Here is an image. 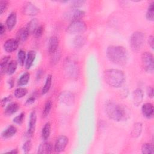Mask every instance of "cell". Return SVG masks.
I'll return each instance as SVG.
<instances>
[{
  "label": "cell",
  "instance_id": "cell-1",
  "mask_svg": "<svg viewBox=\"0 0 154 154\" xmlns=\"http://www.w3.org/2000/svg\"><path fill=\"white\" fill-rule=\"evenodd\" d=\"M105 111L109 119L116 122L125 120L129 117V110L126 107L113 102L106 104Z\"/></svg>",
  "mask_w": 154,
  "mask_h": 154
},
{
  "label": "cell",
  "instance_id": "cell-2",
  "mask_svg": "<svg viewBox=\"0 0 154 154\" xmlns=\"http://www.w3.org/2000/svg\"><path fill=\"white\" fill-rule=\"evenodd\" d=\"M106 56L113 63L124 66L128 60L127 50L121 46H109L106 49Z\"/></svg>",
  "mask_w": 154,
  "mask_h": 154
},
{
  "label": "cell",
  "instance_id": "cell-3",
  "mask_svg": "<svg viewBox=\"0 0 154 154\" xmlns=\"http://www.w3.org/2000/svg\"><path fill=\"white\" fill-rule=\"evenodd\" d=\"M105 82L113 87H120L125 82V76L123 71L116 69L106 70L103 73Z\"/></svg>",
  "mask_w": 154,
  "mask_h": 154
},
{
  "label": "cell",
  "instance_id": "cell-4",
  "mask_svg": "<svg viewBox=\"0 0 154 154\" xmlns=\"http://www.w3.org/2000/svg\"><path fill=\"white\" fill-rule=\"evenodd\" d=\"M145 41V35L141 31H135L131 36L130 45L131 49L135 52L140 51Z\"/></svg>",
  "mask_w": 154,
  "mask_h": 154
},
{
  "label": "cell",
  "instance_id": "cell-5",
  "mask_svg": "<svg viewBox=\"0 0 154 154\" xmlns=\"http://www.w3.org/2000/svg\"><path fill=\"white\" fill-rule=\"evenodd\" d=\"M64 70L69 78L74 79L78 76V66L74 61L70 59H67L64 62Z\"/></svg>",
  "mask_w": 154,
  "mask_h": 154
},
{
  "label": "cell",
  "instance_id": "cell-6",
  "mask_svg": "<svg viewBox=\"0 0 154 154\" xmlns=\"http://www.w3.org/2000/svg\"><path fill=\"white\" fill-rule=\"evenodd\" d=\"M153 55L149 52H144L141 55V63L144 70L147 73H153L154 69Z\"/></svg>",
  "mask_w": 154,
  "mask_h": 154
},
{
  "label": "cell",
  "instance_id": "cell-7",
  "mask_svg": "<svg viewBox=\"0 0 154 154\" xmlns=\"http://www.w3.org/2000/svg\"><path fill=\"white\" fill-rule=\"evenodd\" d=\"M86 29L85 23L83 21L79 20L72 22L67 27L66 31L69 34H81L84 32Z\"/></svg>",
  "mask_w": 154,
  "mask_h": 154
},
{
  "label": "cell",
  "instance_id": "cell-8",
  "mask_svg": "<svg viewBox=\"0 0 154 154\" xmlns=\"http://www.w3.org/2000/svg\"><path fill=\"white\" fill-rule=\"evenodd\" d=\"M84 14L85 13L84 11L78 10L77 8H73L66 11L64 14V17L66 20L73 22L80 20L84 16Z\"/></svg>",
  "mask_w": 154,
  "mask_h": 154
},
{
  "label": "cell",
  "instance_id": "cell-9",
  "mask_svg": "<svg viewBox=\"0 0 154 154\" xmlns=\"http://www.w3.org/2000/svg\"><path fill=\"white\" fill-rule=\"evenodd\" d=\"M69 142L68 138L65 135L59 136L55 143L54 150L56 152H61L63 151L67 146Z\"/></svg>",
  "mask_w": 154,
  "mask_h": 154
},
{
  "label": "cell",
  "instance_id": "cell-10",
  "mask_svg": "<svg viewBox=\"0 0 154 154\" xmlns=\"http://www.w3.org/2000/svg\"><path fill=\"white\" fill-rule=\"evenodd\" d=\"M39 12V9L31 2H27L23 8V13L27 16H35Z\"/></svg>",
  "mask_w": 154,
  "mask_h": 154
},
{
  "label": "cell",
  "instance_id": "cell-11",
  "mask_svg": "<svg viewBox=\"0 0 154 154\" xmlns=\"http://www.w3.org/2000/svg\"><path fill=\"white\" fill-rule=\"evenodd\" d=\"M19 43V42L16 39H8L4 42L3 47L6 52L10 53L17 49Z\"/></svg>",
  "mask_w": 154,
  "mask_h": 154
},
{
  "label": "cell",
  "instance_id": "cell-12",
  "mask_svg": "<svg viewBox=\"0 0 154 154\" xmlns=\"http://www.w3.org/2000/svg\"><path fill=\"white\" fill-rule=\"evenodd\" d=\"M59 40L56 36H52L50 37L48 41V50L49 54L52 55L55 53L58 49Z\"/></svg>",
  "mask_w": 154,
  "mask_h": 154
},
{
  "label": "cell",
  "instance_id": "cell-13",
  "mask_svg": "<svg viewBox=\"0 0 154 154\" xmlns=\"http://www.w3.org/2000/svg\"><path fill=\"white\" fill-rule=\"evenodd\" d=\"M37 120V115L35 111H32L29 116V120L28 123V135L29 136H31L35 130V125Z\"/></svg>",
  "mask_w": 154,
  "mask_h": 154
},
{
  "label": "cell",
  "instance_id": "cell-14",
  "mask_svg": "<svg viewBox=\"0 0 154 154\" xmlns=\"http://www.w3.org/2000/svg\"><path fill=\"white\" fill-rule=\"evenodd\" d=\"M144 93L141 88H136L132 93V100L134 105L138 106L143 100Z\"/></svg>",
  "mask_w": 154,
  "mask_h": 154
},
{
  "label": "cell",
  "instance_id": "cell-15",
  "mask_svg": "<svg viewBox=\"0 0 154 154\" xmlns=\"http://www.w3.org/2000/svg\"><path fill=\"white\" fill-rule=\"evenodd\" d=\"M153 106L150 103H146L142 106L141 111L143 115L147 119H150L153 117Z\"/></svg>",
  "mask_w": 154,
  "mask_h": 154
},
{
  "label": "cell",
  "instance_id": "cell-16",
  "mask_svg": "<svg viewBox=\"0 0 154 154\" xmlns=\"http://www.w3.org/2000/svg\"><path fill=\"white\" fill-rule=\"evenodd\" d=\"M17 21L16 13L14 11L11 12L6 20V25L9 30H11L16 25Z\"/></svg>",
  "mask_w": 154,
  "mask_h": 154
},
{
  "label": "cell",
  "instance_id": "cell-17",
  "mask_svg": "<svg viewBox=\"0 0 154 154\" xmlns=\"http://www.w3.org/2000/svg\"><path fill=\"white\" fill-rule=\"evenodd\" d=\"M19 108V105L16 102H11L9 103L4 109V114L5 116H11L16 113Z\"/></svg>",
  "mask_w": 154,
  "mask_h": 154
},
{
  "label": "cell",
  "instance_id": "cell-18",
  "mask_svg": "<svg viewBox=\"0 0 154 154\" xmlns=\"http://www.w3.org/2000/svg\"><path fill=\"white\" fill-rule=\"evenodd\" d=\"M16 132H17L16 128L13 125H10L2 132L1 137L4 139L9 138L13 137L14 135H15Z\"/></svg>",
  "mask_w": 154,
  "mask_h": 154
},
{
  "label": "cell",
  "instance_id": "cell-19",
  "mask_svg": "<svg viewBox=\"0 0 154 154\" xmlns=\"http://www.w3.org/2000/svg\"><path fill=\"white\" fill-rule=\"evenodd\" d=\"M29 35V34L26 28H22L17 32L16 40L19 42V43L23 42L27 40Z\"/></svg>",
  "mask_w": 154,
  "mask_h": 154
},
{
  "label": "cell",
  "instance_id": "cell-20",
  "mask_svg": "<svg viewBox=\"0 0 154 154\" xmlns=\"http://www.w3.org/2000/svg\"><path fill=\"white\" fill-rule=\"evenodd\" d=\"M60 99L64 103L69 105L73 102L74 97L71 93L69 91H64L60 96Z\"/></svg>",
  "mask_w": 154,
  "mask_h": 154
},
{
  "label": "cell",
  "instance_id": "cell-21",
  "mask_svg": "<svg viewBox=\"0 0 154 154\" xmlns=\"http://www.w3.org/2000/svg\"><path fill=\"white\" fill-rule=\"evenodd\" d=\"M36 57V52L33 50H31L28 52L25 61V67L27 69H29L32 66L34 61Z\"/></svg>",
  "mask_w": 154,
  "mask_h": 154
},
{
  "label": "cell",
  "instance_id": "cell-22",
  "mask_svg": "<svg viewBox=\"0 0 154 154\" xmlns=\"http://www.w3.org/2000/svg\"><path fill=\"white\" fill-rule=\"evenodd\" d=\"M52 146L51 145V143H47V142H45L42 143L38 148V150H37V153H50L52 152Z\"/></svg>",
  "mask_w": 154,
  "mask_h": 154
},
{
  "label": "cell",
  "instance_id": "cell-23",
  "mask_svg": "<svg viewBox=\"0 0 154 154\" xmlns=\"http://www.w3.org/2000/svg\"><path fill=\"white\" fill-rule=\"evenodd\" d=\"M38 26H39L38 21L37 20V19H33L28 22L26 28V29H27L29 34H33L34 31L36 30V29Z\"/></svg>",
  "mask_w": 154,
  "mask_h": 154
},
{
  "label": "cell",
  "instance_id": "cell-24",
  "mask_svg": "<svg viewBox=\"0 0 154 154\" xmlns=\"http://www.w3.org/2000/svg\"><path fill=\"white\" fill-rule=\"evenodd\" d=\"M142 131V124L141 123H136L134 124L131 131V135L134 138L138 137Z\"/></svg>",
  "mask_w": 154,
  "mask_h": 154
},
{
  "label": "cell",
  "instance_id": "cell-25",
  "mask_svg": "<svg viewBox=\"0 0 154 154\" xmlns=\"http://www.w3.org/2000/svg\"><path fill=\"white\" fill-rule=\"evenodd\" d=\"M10 59V56H4L2 58L1 60V63H0V66H1V73H4L5 72H7V69L8 65V63Z\"/></svg>",
  "mask_w": 154,
  "mask_h": 154
},
{
  "label": "cell",
  "instance_id": "cell-26",
  "mask_svg": "<svg viewBox=\"0 0 154 154\" xmlns=\"http://www.w3.org/2000/svg\"><path fill=\"white\" fill-rule=\"evenodd\" d=\"M30 78V75L28 72H25L22 74L19 78L17 81V85L19 86H23L26 85L28 83V81Z\"/></svg>",
  "mask_w": 154,
  "mask_h": 154
},
{
  "label": "cell",
  "instance_id": "cell-27",
  "mask_svg": "<svg viewBox=\"0 0 154 154\" xmlns=\"http://www.w3.org/2000/svg\"><path fill=\"white\" fill-rule=\"evenodd\" d=\"M52 84V76L51 75H48L45 85L42 90V94H46L50 90Z\"/></svg>",
  "mask_w": 154,
  "mask_h": 154
},
{
  "label": "cell",
  "instance_id": "cell-28",
  "mask_svg": "<svg viewBox=\"0 0 154 154\" xmlns=\"http://www.w3.org/2000/svg\"><path fill=\"white\" fill-rule=\"evenodd\" d=\"M50 133H51V125H50V123L48 122L44 125V126L42 128V138L44 140H46L49 138L50 135Z\"/></svg>",
  "mask_w": 154,
  "mask_h": 154
},
{
  "label": "cell",
  "instance_id": "cell-29",
  "mask_svg": "<svg viewBox=\"0 0 154 154\" xmlns=\"http://www.w3.org/2000/svg\"><path fill=\"white\" fill-rule=\"evenodd\" d=\"M154 2H152L149 4L148 7L146 17V19L149 21H153L154 20Z\"/></svg>",
  "mask_w": 154,
  "mask_h": 154
},
{
  "label": "cell",
  "instance_id": "cell-30",
  "mask_svg": "<svg viewBox=\"0 0 154 154\" xmlns=\"http://www.w3.org/2000/svg\"><path fill=\"white\" fill-rule=\"evenodd\" d=\"M27 93H28V90L26 88L23 87H19L14 90V95L15 97L19 99L25 96L27 94Z\"/></svg>",
  "mask_w": 154,
  "mask_h": 154
},
{
  "label": "cell",
  "instance_id": "cell-31",
  "mask_svg": "<svg viewBox=\"0 0 154 154\" xmlns=\"http://www.w3.org/2000/svg\"><path fill=\"white\" fill-rule=\"evenodd\" d=\"M85 43V38L82 35L76 36L73 40V44L76 48L82 47Z\"/></svg>",
  "mask_w": 154,
  "mask_h": 154
},
{
  "label": "cell",
  "instance_id": "cell-32",
  "mask_svg": "<svg viewBox=\"0 0 154 154\" xmlns=\"http://www.w3.org/2000/svg\"><path fill=\"white\" fill-rule=\"evenodd\" d=\"M16 69H17V63L16 61L12 60L10 61L8 65L6 72L8 75H11L16 72Z\"/></svg>",
  "mask_w": 154,
  "mask_h": 154
},
{
  "label": "cell",
  "instance_id": "cell-33",
  "mask_svg": "<svg viewBox=\"0 0 154 154\" xmlns=\"http://www.w3.org/2000/svg\"><path fill=\"white\" fill-rule=\"evenodd\" d=\"M26 56L25 51L22 49H20L17 54V61L21 66L24 65V63H25V61H26Z\"/></svg>",
  "mask_w": 154,
  "mask_h": 154
},
{
  "label": "cell",
  "instance_id": "cell-34",
  "mask_svg": "<svg viewBox=\"0 0 154 154\" xmlns=\"http://www.w3.org/2000/svg\"><path fill=\"white\" fill-rule=\"evenodd\" d=\"M141 152L143 153H151L153 154L154 153L153 146L149 143H145L141 147Z\"/></svg>",
  "mask_w": 154,
  "mask_h": 154
},
{
  "label": "cell",
  "instance_id": "cell-35",
  "mask_svg": "<svg viewBox=\"0 0 154 154\" xmlns=\"http://www.w3.org/2000/svg\"><path fill=\"white\" fill-rule=\"evenodd\" d=\"M52 103L51 100H48L45 103L44 108L43 109V113H42V116L43 117H46L49 114L50 111L52 108Z\"/></svg>",
  "mask_w": 154,
  "mask_h": 154
},
{
  "label": "cell",
  "instance_id": "cell-36",
  "mask_svg": "<svg viewBox=\"0 0 154 154\" xmlns=\"http://www.w3.org/2000/svg\"><path fill=\"white\" fill-rule=\"evenodd\" d=\"M24 118H25V113L22 112L13 119V122L17 125H21L23 122Z\"/></svg>",
  "mask_w": 154,
  "mask_h": 154
},
{
  "label": "cell",
  "instance_id": "cell-37",
  "mask_svg": "<svg viewBox=\"0 0 154 154\" xmlns=\"http://www.w3.org/2000/svg\"><path fill=\"white\" fill-rule=\"evenodd\" d=\"M60 52L58 51V49L55 53L52 54V57L51 58V63L54 64L57 63L60 58Z\"/></svg>",
  "mask_w": 154,
  "mask_h": 154
},
{
  "label": "cell",
  "instance_id": "cell-38",
  "mask_svg": "<svg viewBox=\"0 0 154 154\" xmlns=\"http://www.w3.org/2000/svg\"><path fill=\"white\" fill-rule=\"evenodd\" d=\"M32 147V143L30 140H27L25 142V143L23 145L22 149L25 153H28L29 152Z\"/></svg>",
  "mask_w": 154,
  "mask_h": 154
},
{
  "label": "cell",
  "instance_id": "cell-39",
  "mask_svg": "<svg viewBox=\"0 0 154 154\" xmlns=\"http://www.w3.org/2000/svg\"><path fill=\"white\" fill-rule=\"evenodd\" d=\"M43 31H44L43 27L42 26H39L36 29V30L34 31V32L33 34V35L35 38H39V37H40L42 35Z\"/></svg>",
  "mask_w": 154,
  "mask_h": 154
},
{
  "label": "cell",
  "instance_id": "cell-40",
  "mask_svg": "<svg viewBox=\"0 0 154 154\" xmlns=\"http://www.w3.org/2000/svg\"><path fill=\"white\" fill-rule=\"evenodd\" d=\"M7 7H8V2L7 1H0L1 14H2L6 10Z\"/></svg>",
  "mask_w": 154,
  "mask_h": 154
},
{
  "label": "cell",
  "instance_id": "cell-41",
  "mask_svg": "<svg viewBox=\"0 0 154 154\" xmlns=\"http://www.w3.org/2000/svg\"><path fill=\"white\" fill-rule=\"evenodd\" d=\"M84 2H85L84 1H75L72 2V7L76 8L78 7H81L84 4Z\"/></svg>",
  "mask_w": 154,
  "mask_h": 154
},
{
  "label": "cell",
  "instance_id": "cell-42",
  "mask_svg": "<svg viewBox=\"0 0 154 154\" xmlns=\"http://www.w3.org/2000/svg\"><path fill=\"white\" fill-rule=\"evenodd\" d=\"M11 99H12V97H11V96H8V97H5L3 98L2 99V100H1V105H2V106H4L7 102H8L9 101H10L11 100Z\"/></svg>",
  "mask_w": 154,
  "mask_h": 154
},
{
  "label": "cell",
  "instance_id": "cell-43",
  "mask_svg": "<svg viewBox=\"0 0 154 154\" xmlns=\"http://www.w3.org/2000/svg\"><path fill=\"white\" fill-rule=\"evenodd\" d=\"M147 94L148 96L152 98L153 96V88L152 87H148L147 88Z\"/></svg>",
  "mask_w": 154,
  "mask_h": 154
},
{
  "label": "cell",
  "instance_id": "cell-44",
  "mask_svg": "<svg viewBox=\"0 0 154 154\" xmlns=\"http://www.w3.org/2000/svg\"><path fill=\"white\" fill-rule=\"evenodd\" d=\"M35 97H34V96H31V97H29V98L27 99L25 104L27 105H31V104H32V103L35 102Z\"/></svg>",
  "mask_w": 154,
  "mask_h": 154
},
{
  "label": "cell",
  "instance_id": "cell-45",
  "mask_svg": "<svg viewBox=\"0 0 154 154\" xmlns=\"http://www.w3.org/2000/svg\"><path fill=\"white\" fill-rule=\"evenodd\" d=\"M153 35H150L149 37V39H148V43H149V46L151 47L152 49H153V45H154V41H153Z\"/></svg>",
  "mask_w": 154,
  "mask_h": 154
},
{
  "label": "cell",
  "instance_id": "cell-46",
  "mask_svg": "<svg viewBox=\"0 0 154 154\" xmlns=\"http://www.w3.org/2000/svg\"><path fill=\"white\" fill-rule=\"evenodd\" d=\"M5 32V26H4V25L2 23H1V25H0V34H1V35H2L4 32Z\"/></svg>",
  "mask_w": 154,
  "mask_h": 154
},
{
  "label": "cell",
  "instance_id": "cell-47",
  "mask_svg": "<svg viewBox=\"0 0 154 154\" xmlns=\"http://www.w3.org/2000/svg\"><path fill=\"white\" fill-rule=\"evenodd\" d=\"M42 72H42V70H39L37 72V76H36L37 80H39V79L41 78L42 75V74H43Z\"/></svg>",
  "mask_w": 154,
  "mask_h": 154
},
{
  "label": "cell",
  "instance_id": "cell-48",
  "mask_svg": "<svg viewBox=\"0 0 154 154\" xmlns=\"http://www.w3.org/2000/svg\"><path fill=\"white\" fill-rule=\"evenodd\" d=\"M8 153H18V151L17 150V149H13L11 151H9Z\"/></svg>",
  "mask_w": 154,
  "mask_h": 154
}]
</instances>
